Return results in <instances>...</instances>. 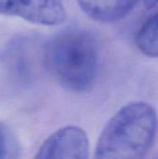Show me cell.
Segmentation results:
<instances>
[{"instance_id":"cell-1","label":"cell","mask_w":158,"mask_h":159,"mask_svg":"<svg viewBox=\"0 0 158 159\" xmlns=\"http://www.w3.org/2000/svg\"><path fill=\"white\" fill-rule=\"evenodd\" d=\"M158 118L152 105L131 102L121 108L105 125L97 142L99 159L143 157L157 133Z\"/></svg>"},{"instance_id":"cell-2","label":"cell","mask_w":158,"mask_h":159,"mask_svg":"<svg viewBox=\"0 0 158 159\" xmlns=\"http://www.w3.org/2000/svg\"><path fill=\"white\" fill-rule=\"evenodd\" d=\"M45 64L64 88L75 92L88 90L99 67V50L94 37L81 29H67L46 46Z\"/></svg>"},{"instance_id":"cell-3","label":"cell","mask_w":158,"mask_h":159,"mask_svg":"<svg viewBox=\"0 0 158 159\" xmlns=\"http://www.w3.org/2000/svg\"><path fill=\"white\" fill-rule=\"evenodd\" d=\"M0 15L47 26L61 24L66 18L61 0H0Z\"/></svg>"},{"instance_id":"cell-4","label":"cell","mask_w":158,"mask_h":159,"mask_svg":"<svg viewBox=\"0 0 158 159\" xmlns=\"http://www.w3.org/2000/svg\"><path fill=\"white\" fill-rule=\"evenodd\" d=\"M89 143L87 133L77 126H67L52 133L39 148L36 158L86 159Z\"/></svg>"},{"instance_id":"cell-5","label":"cell","mask_w":158,"mask_h":159,"mask_svg":"<svg viewBox=\"0 0 158 159\" xmlns=\"http://www.w3.org/2000/svg\"><path fill=\"white\" fill-rule=\"evenodd\" d=\"M139 0H77L81 9L92 20L112 22L123 19Z\"/></svg>"},{"instance_id":"cell-6","label":"cell","mask_w":158,"mask_h":159,"mask_svg":"<svg viewBox=\"0 0 158 159\" xmlns=\"http://www.w3.org/2000/svg\"><path fill=\"white\" fill-rule=\"evenodd\" d=\"M136 46L144 55L158 57V11L140 28L135 38Z\"/></svg>"},{"instance_id":"cell-7","label":"cell","mask_w":158,"mask_h":159,"mask_svg":"<svg viewBox=\"0 0 158 159\" xmlns=\"http://www.w3.org/2000/svg\"><path fill=\"white\" fill-rule=\"evenodd\" d=\"M11 143L5 129L0 126V158L10 157Z\"/></svg>"},{"instance_id":"cell-8","label":"cell","mask_w":158,"mask_h":159,"mask_svg":"<svg viewBox=\"0 0 158 159\" xmlns=\"http://www.w3.org/2000/svg\"><path fill=\"white\" fill-rule=\"evenodd\" d=\"M144 4L147 8H152L155 7L158 5V0H144Z\"/></svg>"}]
</instances>
